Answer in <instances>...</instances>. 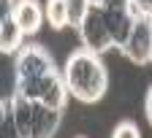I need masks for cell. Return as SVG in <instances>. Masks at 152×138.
<instances>
[{
  "label": "cell",
  "mask_w": 152,
  "mask_h": 138,
  "mask_svg": "<svg viewBox=\"0 0 152 138\" xmlns=\"http://www.w3.org/2000/svg\"><path fill=\"white\" fill-rule=\"evenodd\" d=\"M63 73H65L71 97H76L79 103H98L109 89V70L101 60V54H95L84 46L68 54Z\"/></svg>",
  "instance_id": "6da1fadb"
},
{
  "label": "cell",
  "mask_w": 152,
  "mask_h": 138,
  "mask_svg": "<svg viewBox=\"0 0 152 138\" xmlns=\"http://www.w3.org/2000/svg\"><path fill=\"white\" fill-rule=\"evenodd\" d=\"M52 70H57L54 57L41 44H25L14 57V92L27 89L30 84H35L38 78H44Z\"/></svg>",
  "instance_id": "7a4b0ae2"
},
{
  "label": "cell",
  "mask_w": 152,
  "mask_h": 138,
  "mask_svg": "<svg viewBox=\"0 0 152 138\" xmlns=\"http://www.w3.org/2000/svg\"><path fill=\"white\" fill-rule=\"evenodd\" d=\"M14 95H22V97H27V100H33V103H44L49 108H60V111H65L68 97H71L63 70H52L44 78H38L35 84H30L27 89H19Z\"/></svg>",
  "instance_id": "3957f363"
},
{
  "label": "cell",
  "mask_w": 152,
  "mask_h": 138,
  "mask_svg": "<svg viewBox=\"0 0 152 138\" xmlns=\"http://www.w3.org/2000/svg\"><path fill=\"white\" fill-rule=\"evenodd\" d=\"M79 38H82V46L95 52V54H106L109 49H114V41H111V33H109V25H106V16L101 11V6H92L90 14L84 16V22L79 25Z\"/></svg>",
  "instance_id": "277c9868"
},
{
  "label": "cell",
  "mask_w": 152,
  "mask_h": 138,
  "mask_svg": "<svg viewBox=\"0 0 152 138\" xmlns=\"http://www.w3.org/2000/svg\"><path fill=\"white\" fill-rule=\"evenodd\" d=\"M122 54L136 65H149L152 62V16L139 14L136 27H133L130 41L125 44Z\"/></svg>",
  "instance_id": "5b68a950"
},
{
  "label": "cell",
  "mask_w": 152,
  "mask_h": 138,
  "mask_svg": "<svg viewBox=\"0 0 152 138\" xmlns=\"http://www.w3.org/2000/svg\"><path fill=\"white\" fill-rule=\"evenodd\" d=\"M103 16H106V25H109V33H111V41H114V49H125V44L130 41V33L136 27V19L139 14L133 8H101Z\"/></svg>",
  "instance_id": "8992f818"
},
{
  "label": "cell",
  "mask_w": 152,
  "mask_h": 138,
  "mask_svg": "<svg viewBox=\"0 0 152 138\" xmlns=\"http://www.w3.org/2000/svg\"><path fill=\"white\" fill-rule=\"evenodd\" d=\"M11 14L25 35H35L46 19V6H41L38 0H16L11 3Z\"/></svg>",
  "instance_id": "52a82bcc"
},
{
  "label": "cell",
  "mask_w": 152,
  "mask_h": 138,
  "mask_svg": "<svg viewBox=\"0 0 152 138\" xmlns=\"http://www.w3.org/2000/svg\"><path fill=\"white\" fill-rule=\"evenodd\" d=\"M63 114L65 111H60V108L33 103V138H54V133L60 130Z\"/></svg>",
  "instance_id": "ba28073f"
},
{
  "label": "cell",
  "mask_w": 152,
  "mask_h": 138,
  "mask_svg": "<svg viewBox=\"0 0 152 138\" xmlns=\"http://www.w3.org/2000/svg\"><path fill=\"white\" fill-rule=\"evenodd\" d=\"M22 38L25 33L11 14V3H3V19H0V49H3V54H16L25 46Z\"/></svg>",
  "instance_id": "9c48e42d"
},
{
  "label": "cell",
  "mask_w": 152,
  "mask_h": 138,
  "mask_svg": "<svg viewBox=\"0 0 152 138\" xmlns=\"http://www.w3.org/2000/svg\"><path fill=\"white\" fill-rule=\"evenodd\" d=\"M8 100H11V114L22 138H33V100H27L22 95H14Z\"/></svg>",
  "instance_id": "30bf717a"
},
{
  "label": "cell",
  "mask_w": 152,
  "mask_h": 138,
  "mask_svg": "<svg viewBox=\"0 0 152 138\" xmlns=\"http://www.w3.org/2000/svg\"><path fill=\"white\" fill-rule=\"evenodd\" d=\"M46 22H49L54 30L71 27V25H68V8H65V0H46Z\"/></svg>",
  "instance_id": "8fae6325"
},
{
  "label": "cell",
  "mask_w": 152,
  "mask_h": 138,
  "mask_svg": "<svg viewBox=\"0 0 152 138\" xmlns=\"http://www.w3.org/2000/svg\"><path fill=\"white\" fill-rule=\"evenodd\" d=\"M65 8H68V25L73 30H79V25L92 8V0H65Z\"/></svg>",
  "instance_id": "7c38bea8"
},
{
  "label": "cell",
  "mask_w": 152,
  "mask_h": 138,
  "mask_svg": "<svg viewBox=\"0 0 152 138\" xmlns=\"http://www.w3.org/2000/svg\"><path fill=\"white\" fill-rule=\"evenodd\" d=\"M0 138H22L16 122H14V114H11V100L3 97V114H0Z\"/></svg>",
  "instance_id": "4fadbf2b"
},
{
  "label": "cell",
  "mask_w": 152,
  "mask_h": 138,
  "mask_svg": "<svg viewBox=\"0 0 152 138\" xmlns=\"http://www.w3.org/2000/svg\"><path fill=\"white\" fill-rule=\"evenodd\" d=\"M111 138H141V133H139L136 122H130V119H122L117 127H114Z\"/></svg>",
  "instance_id": "5bb4252c"
},
{
  "label": "cell",
  "mask_w": 152,
  "mask_h": 138,
  "mask_svg": "<svg viewBox=\"0 0 152 138\" xmlns=\"http://www.w3.org/2000/svg\"><path fill=\"white\" fill-rule=\"evenodd\" d=\"M130 6L136 14H144V16H152V0H130Z\"/></svg>",
  "instance_id": "9a60e30c"
},
{
  "label": "cell",
  "mask_w": 152,
  "mask_h": 138,
  "mask_svg": "<svg viewBox=\"0 0 152 138\" xmlns=\"http://www.w3.org/2000/svg\"><path fill=\"white\" fill-rule=\"evenodd\" d=\"M144 114H147V122H149V127H152V84H149L147 97H144Z\"/></svg>",
  "instance_id": "2e32d148"
},
{
  "label": "cell",
  "mask_w": 152,
  "mask_h": 138,
  "mask_svg": "<svg viewBox=\"0 0 152 138\" xmlns=\"http://www.w3.org/2000/svg\"><path fill=\"white\" fill-rule=\"evenodd\" d=\"M101 3H103V0H92V6H101Z\"/></svg>",
  "instance_id": "e0dca14e"
},
{
  "label": "cell",
  "mask_w": 152,
  "mask_h": 138,
  "mask_svg": "<svg viewBox=\"0 0 152 138\" xmlns=\"http://www.w3.org/2000/svg\"><path fill=\"white\" fill-rule=\"evenodd\" d=\"M3 3H16V0H3Z\"/></svg>",
  "instance_id": "ac0fdd59"
}]
</instances>
